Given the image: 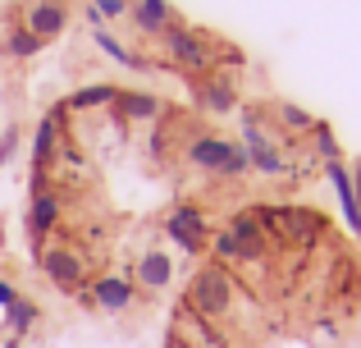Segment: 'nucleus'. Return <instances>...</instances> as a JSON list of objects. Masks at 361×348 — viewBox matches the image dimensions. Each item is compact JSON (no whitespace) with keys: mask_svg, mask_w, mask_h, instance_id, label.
<instances>
[{"mask_svg":"<svg viewBox=\"0 0 361 348\" xmlns=\"http://www.w3.org/2000/svg\"><path fill=\"white\" fill-rule=\"evenodd\" d=\"M183 303L192 307L197 316H206V321L229 316V303H233V280H229V270L215 266V261L206 270H197V275H192V289H188Z\"/></svg>","mask_w":361,"mask_h":348,"instance_id":"nucleus-1","label":"nucleus"},{"mask_svg":"<svg viewBox=\"0 0 361 348\" xmlns=\"http://www.w3.org/2000/svg\"><path fill=\"white\" fill-rule=\"evenodd\" d=\"M42 270L46 280H51L60 294H82V284H87V252L82 248H69V243H60V248H42Z\"/></svg>","mask_w":361,"mask_h":348,"instance_id":"nucleus-2","label":"nucleus"},{"mask_svg":"<svg viewBox=\"0 0 361 348\" xmlns=\"http://www.w3.org/2000/svg\"><path fill=\"white\" fill-rule=\"evenodd\" d=\"M160 37H165V51L174 55L178 64H188V69H202V73H215V46L206 42L202 32H188V28L169 23Z\"/></svg>","mask_w":361,"mask_h":348,"instance_id":"nucleus-3","label":"nucleus"},{"mask_svg":"<svg viewBox=\"0 0 361 348\" xmlns=\"http://www.w3.org/2000/svg\"><path fill=\"white\" fill-rule=\"evenodd\" d=\"M60 211H64V202H60V193H51V188L32 193V202H27V243H32L37 257H42L46 234H51L55 224H60Z\"/></svg>","mask_w":361,"mask_h":348,"instance_id":"nucleus-4","label":"nucleus"},{"mask_svg":"<svg viewBox=\"0 0 361 348\" xmlns=\"http://www.w3.org/2000/svg\"><path fill=\"white\" fill-rule=\"evenodd\" d=\"M243 147H247V156H252L256 170H265V174H283L288 170V161H283V156L274 152V143L261 133V115H256V110L243 115Z\"/></svg>","mask_w":361,"mask_h":348,"instance_id":"nucleus-5","label":"nucleus"},{"mask_svg":"<svg viewBox=\"0 0 361 348\" xmlns=\"http://www.w3.org/2000/svg\"><path fill=\"white\" fill-rule=\"evenodd\" d=\"M133 294H137V284L123 275H101L92 284H82V303H92L97 312H123L133 303Z\"/></svg>","mask_w":361,"mask_h":348,"instance_id":"nucleus-6","label":"nucleus"},{"mask_svg":"<svg viewBox=\"0 0 361 348\" xmlns=\"http://www.w3.org/2000/svg\"><path fill=\"white\" fill-rule=\"evenodd\" d=\"M274 215H279L283 239L298 243V248H316V239L325 234V215H320V211H302V206H274Z\"/></svg>","mask_w":361,"mask_h":348,"instance_id":"nucleus-7","label":"nucleus"},{"mask_svg":"<svg viewBox=\"0 0 361 348\" xmlns=\"http://www.w3.org/2000/svg\"><path fill=\"white\" fill-rule=\"evenodd\" d=\"M64 115H69V110H64V101H60V106L46 110V119L37 124V138H32V170H37V174H46V161H51V152L60 147V124H64Z\"/></svg>","mask_w":361,"mask_h":348,"instance_id":"nucleus-8","label":"nucleus"},{"mask_svg":"<svg viewBox=\"0 0 361 348\" xmlns=\"http://www.w3.org/2000/svg\"><path fill=\"white\" fill-rule=\"evenodd\" d=\"M64 23H69V14H64L60 0H37V5H27V32H37L42 42H51V37L64 32Z\"/></svg>","mask_w":361,"mask_h":348,"instance_id":"nucleus-9","label":"nucleus"},{"mask_svg":"<svg viewBox=\"0 0 361 348\" xmlns=\"http://www.w3.org/2000/svg\"><path fill=\"white\" fill-rule=\"evenodd\" d=\"M325 174H329V184H334V193H338V206H343L348 229L361 239V206H357V193H353V174H348L338 161H325Z\"/></svg>","mask_w":361,"mask_h":348,"instance_id":"nucleus-10","label":"nucleus"},{"mask_svg":"<svg viewBox=\"0 0 361 348\" xmlns=\"http://www.w3.org/2000/svg\"><path fill=\"white\" fill-rule=\"evenodd\" d=\"M229 234L243 243V252L252 261H261V257H270V239L261 234V224L252 220V211H238V215H229Z\"/></svg>","mask_w":361,"mask_h":348,"instance_id":"nucleus-11","label":"nucleus"},{"mask_svg":"<svg viewBox=\"0 0 361 348\" xmlns=\"http://www.w3.org/2000/svg\"><path fill=\"white\" fill-rule=\"evenodd\" d=\"M128 14H133V23H137L142 32H151V37H160L169 23H174V9H169V0H137Z\"/></svg>","mask_w":361,"mask_h":348,"instance_id":"nucleus-12","label":"nucleus"},{"mask_svg":"<svg viewBox=\"0 0 361 348\" xmlns=\"http://www.w3.org/2000/svg\"><path fill=\"white\" fill-rule=\"evenodd\" d=\"M169 280H174V261H169L165 252H142V261H137V284L142 289H165Z\"/></svg>","mask_w":361,"mask_h":348,"instance_id":"nucleus-13","label":"nucleus"},{"mask_svg":"<svg viewBox=\"0 0 361 348\" xmlns=\"http://www.w3.org/2000/svg\"><path fill=\"white\" fill-rule=\"evenodd\" d=\"M202 106L215 110V115H224V110L238 106V92H233V83L224 78V73H211V78L202 83Z\"/></svg>","mask_w":361,"mask_h":348,"instance_id":"nucleus-14","label":"nucleus"},{"mask_svg":"<svg viewBox=\"0 0 361 348\" xmlns=\"http://www.w3.org/2000/svg\"><path fill=\"white\" fill-rule=\"evenodd\" d=\"M87 18H92V28H97V32H92V37H97V46H101V51H106V55H115V60H119V64H128V69H151L147 60H137V55H133L128 46H119L115 37L106 32V23H101V14H97V9H87Z\"/></svg>","mask_w":361,"mask_h":348,"instance_id":"nucleus-15","label":"nucleus"},{"mask_svg":"<svg viewBox=\"0 0 361 348\" xmlns=\"http://www.w3.org/2000/svg\"><path fill=\"white\" fill-rule=\"evenodd\" d=\"M119 92L110 88V83H92V88H78L69 101H64V110H97V106H110Z\"/></svg>","mask_w":361,"mask_h":348,"instance_id":"nucleus-16","label":"nucleus"},{"mask_svg":"<svg viewBox=\"0 0 361 348\" xmlns=\"http://www.w3.org/2000/svg\"><path fill=\"white\" fill-rule=\"evenodd\" d=\"M115 101H119V110H123L128 119H156V115H160V101L147 97V92H119Z\"/></svg>","mask_w":361,"mask_h":348,"instance_id":"nucleus-17","label":"nucleus"},{"mask_svg":"<svg viewBox=\"0 0 361 348\" xmlns=\"http://www.w3.org/2000/svg\"><path fill=\"white\" fill-rule=\"evenodd\" d=\"M5 312H9V330H14V340H23V335L37 325V303H32V298H14Z\"/></svg>","mask_w":361,"mask_h":348,"instance_id":"nucleus-18","label":"nucleus"},{"mask_svg":"<svg viewBox=\"0 0 361 348\" xmlns=\"http://www.w3.org/2000/svg\"><path fill=\"white\" fill-rule=\"evenodd\" d=\"M42 46H46V42H42L37 32H27V28H14V32L5 37V51L14 55V60H27V55H37Z\"/></svg>","mask_w":361,"mask_h":348,"instance_id":"nucleus-19","label":"nucleus"},{"mask_svg":"<svg viewBox=\"0 0 361 348\" xmlns=\"http://www.w3.org/2000/svg\"><path fill=\"white\" fill-rule=\"evenodd\" d=\"M169 220H174V224H183V229H192L197 239H206V243H211V224H206V215L197 211V206H174V211H169Z\"/></svg>","mask_w":361,"mask_h":348,"instance_id":"nucleus-20","label":"nucleus"},{"mask_svg":"<svg viewBox=\"0 0 361 348\" xmlns=\"http://www.w3.org/2000/svg\"><path fill=\"white\" fill-rule=\"evenodd\" d=\"M279 124L298 128V133H311V128H316V119H311V115H307L302 106H293V101H283V106H279Z\"/></svg>","mask_w":361,"mask_h":348,"instance_id":"nucleus-21","label":"nucleus"},{"mask_svg":"<svg viewBox=\"0 0 361 348\" xmlns=\"http://www.w3.org/2000/svg\"><path fill=\"white\" fill-rule=\"evenodd\" d=\"M165 234H169V239H174V243H178V248H183V252H192V257H197V252L206 248V239H197L192 229H183V224H174V220H169V215H165Z\"/></svg>","mask_w":361,"mask_h":348,"instance_id":"nucleus-22","label":"nucleus"},{"mask_svg":"<svg viewBox=\"0 0 361 348\" xmlns=\"http://www.w3.org/2000/svg\"><path fill=\"white\" fill-rule=\"evenodd\" d=\"M311 133H316V152L325 156V161H338V143H334V133H329V124H316Z\"/></svg>","mask_w":361,"mask_h":348,"instance_id":"nucleus-23","label":"nucleus"},{"mask_svg":"<svg viewBox=\"0 0 361 348\" xmlns=\"http://www.w3.org/2000/svg\"><path fill=\"white\" fill-rule=\"evenodd\" d=\"M92 9L101 18H119V14H128V0H92Z\"/></svg>","mask_w":361,"mask_h":348,"instance_id":"nucleus-24","label":"nucleus"},{"mask_svg":"<svg viewBox=\"0 0 361 348\" xmlns=\"http://www.w3.org/2000/svg\"><path fill=\"white\" fill-rule=\"evenodd\" d=\"M14 147H18V133H14V128H9V133L0 138V165H5L9 156H14Z\"/></svg>","mask_w":361,"mask_h":348,"instance_id":"nucleus-25","label":"nucleus"},{"mask_svg":"<svg viewBox=\"0 0 361 348\" xmlns=\"http://www.w3.org/2000/svg\"><path fill=\"white\" fill-rule=\"evenodd\" d=\"M14 298H18V289L9 284V280H0V307H9V303H14Z\"/></svg>","mask_w":361,"mask_h":348,"instance_id":"nucleus-26","label":"nucleus"},{"mask_svg":"<svg viewBox=\"0 0 361 348\" xmlns=\"http://www.w3.org/2000/svg\"><path fill=\"white\" fill-rule=\"evenodd\" d=\"M353 193H357V206H361V161H357V170H353Z\"/></svg>","mask_w":361,"mask_h":348,"instance_id":"nucleus-27","label":"nucleus"},{"mask_svg":"<svg viewBox=\"0 0 361 348\" xmlns=\"http://www.w3.org/2000/svg\"><path fill=\"white\" fill-rule=\"evenodd\" d=\"M357 325H361V307H357Z\"/></svg>","mask_w":361,"mask_h":348,"instance_id":"nucleus-28","label":"nucleus"},{"mask_svg":"<svg viewBox=\"0 0 361 348\" xmlns=\"http://www.w3.org/2000/svg\"><path fill=\"white\" fill-rule=\"evenodd\" d=\"M9 348H18V344H9Z\"/></svg>","mask_w":361,"mask_h":348,"instance_id":"nucleus-29","label":"nucleus"}]
</instances>
